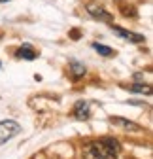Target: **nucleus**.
<instances>
[{
    "mask_svg": "<svg viewBox=\"0 0 153 159\" xmlns=\"http://www.w3.org/2000/svg\"><path fill=\"white\" fill-rule=\"evenodd\" d=\"M117 153H119V144L113 138L94 140L83 148V155L87 159H117Z\"/></svg>",
    "mask_w": 153,
    "mask_h": 159,
    "instance_id": "nucleus-1",
    "label": "nucleus"
},
{
    "mask_svg": "<svg viewBox=\"0 0 153 159\" xmlns=\"http://www.w3.org/2000/svg\"><path fill=\"white\" fill-rule=\"evenodd\" d=\"M19 133H21V125L11 121V119H8V121H0V146H2L4 142L11 140L13 136H17Z\"/></svg>",
    "mask_w": 153,
    "mask_h": 159,
    "instance_id": "nucleus-2",
    "label": "nucleus"
},
{
    "mask_svg": "<svg viewBox=\"0 0 153 159\" xmlns=\"http://www.w3.org/2000/svg\"><path fill=\"white\" fill-rule=\"evenodd\" d=\"M111 30L116 32L117 36H121V38L129 40V42H134V44H140V42H144V36H142V34L130 32V30H123V29H119V27H113V25H111Z\"/></svg>",
    "mask_w": 153,
    "mask_h": 159,
    "instance_id": "nucleus-3",
    "label": "nucleus"
},
{
    "mask_svg": "<svg viewBox=\"0 0 153 159\" xmlns=\"http://www.w3.org/2000/svg\"><path fill=\"white\" fill-rule=\"evenodd\" d=\"M87 11H89L93 17L100 19V21H111V15H110L108 11H104V8H100V6H97V4H89V6H87Z\"/></svg>",
    "mask_w": 153,
    "mask_h": 159,
    "instance_id": "nucleus-4",
    "label": "nucleus"
},
{
    "mask_svg": "<svg viewBox=\"0 0 153 159\" xmlns=\"http://www.w3.org/2000/svg\"><path fill=\"white\" fill-rule=\"evenodd\" d=\"M74 117L76 119H87L89 117V104L85 101H78L74 106Z\"/></svg>",
    "mask_w": 153,
    "mask_h": 159,
    "instance_id": "nucleus-5",
    "label": "nucleus"
},
{
    "mask_svg": "<svg viewBox=\"0 0 153 159\" xmlns=\"http://www.w3.org/2000/svg\"><path fill=\"white\" fill-rule=\"evenodd\" d=\"M111 123H113V125H119V127H123V129H129V131H132V133L140 131V125L132 123V121H127V119H123V117H111Z\"/></svg>",
    "mask_w": 153,
    "mask_h": 159,
    "instance_id": "nucleus-6",
    "label": "nucleus"
},
{
    "mask_svg": "<svg viewBox=\"0 0 153 159\" xmlns=\"http://www.w3.org/2000/svg\"><path fill=\"white\" fill-rule=\"evenodd\" d=\"M17 57L19 59H27V61H34V59H36V51L30 46H23V48L17 49Z\"/></svg>",
    "mask_w": 153,
    "mask_h": 159,
    "instance_id": "nucleus-7",
    "label": "nucleus"
},
{
    "mask_svg": "<svg viewBox=\"0 0 153 159\" xmlns=\"http://www.w3.org/2000/svg\"><path fill=\"white\" fill-rule=\"evenodd\" d=\"M70 74H72V78L74 80H78V78H81L83 74H85V66L83 65H80V63H70Z\"/></svg>",
    "mask_w": 153,
    "mask_h": 159,
    "instance_id": "nucleus-8",
    "label": "nucleus"
},
{
    "mask_svg": "<svg viewBox=\"0 0 153 159\" xmlns=\"http://www.w3.org/2000/svg\"><path fill=\"white\" fill-rule=\"evenodd\" d=\"M130 91H134V93H146V95H151V87L147 84H132L129 85Z\"/></svg>",
    "mask_w": 153,
    "mask_h": 159,
    "instance_id": "nucleus-9",
    "label": "nucleus"
},
{
    "mask_svg": "<svg viewBox=\"0 0 153 159\" xmlns=\"http://www.w3.org/2000/svg\"><path fill=\"white\" fill-rule=\"evenodd\" d=\"M93 48L97 49L100 55H104V57H113V55H116V51H113L111 48H108V46H102V44H93Z\"/></svg>",
    "mask_w": 153,
    "mask_h": 159,
    "instance_id": "nucleus-10",
    "label": "nucleus"
},
{
    "mask_svg": "<svg viewBox=\"0 0 153 159\" xmlns=\"http://www.w3.org/2000/svg\"><path fill=\"white\" fill-rule=\"evenodd\" d=\"M0 2H10V0H0Z\"/></svg>",
    "mask_w": 153,
    "mask_h": 159,
    "instance_id": "nucleus-11",
    "label": "nucleus"
}]
</instances>
